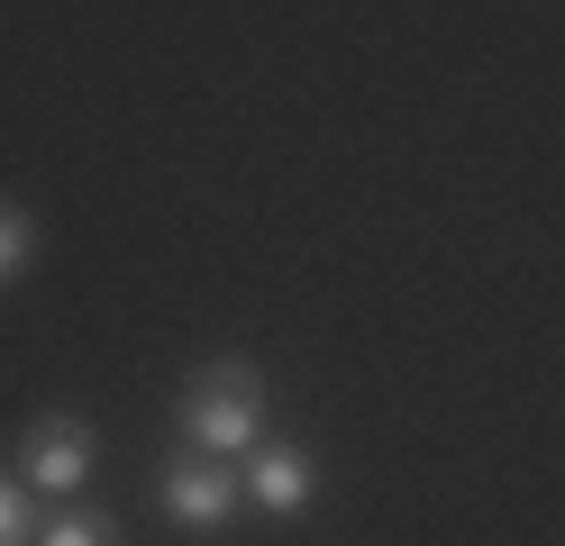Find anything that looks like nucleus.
<instances>
[{
  "instance_id": "nucleus-7",
  "label": "nucleus",
  "mask_w": 565,
  "mask_h": 546,
  "mask_svg": "<svg viewBox=\"0 0 565 546\" xmlns=\"http://www.w3.org/2000/svg\"><path fill=\"white\" fill-rule=\"evenodd\" d=\"M28 255H38V228H28V210H19V201H0V291L28 274Z\"/></svg>"
},
{
  "instance_id": "nucleus-4",
  "label": "nucleus",
  "mask_w": 565,
  "mask_h": 546,
  "mask_svg": "<svg viewBox=\"0 0 565 546\" xmlns=\"http://www.w3.org/2000/svg\"><path fill=\"white\" fill-rule=\"evenodd\" d=\"M320 501V456L310 447H246V510H265V520H301V510Z\"/></svg>"
},
{
  "instance_id": "nucleus-2",
  "label": "nucleus",
  "mask_w": 565,
  "mask_h": 546,
  "mask_svg": "<svg viewBox=\"0 0 565 546\" xmlns=\"http://www.w3.org/2000/svg\"><path fill=\"white\" fill-rule=\"evenodd\" d=\"M156 510H164L173 528H192V537H220V528H237V510H246V473L228 456L173 447L164 473H156Z\"/></svg>"
},
{
  "instance_id": "nucleus-1",
  "label": "nucleus",
  "mask_w": 565,
  "mask_h": 546,
  "mask_svg": "<svg viewBox=\"0 0 565 546\" xmlns=\"http://www.w3.org/2000/svg\"><path fill=\"white\" fill-rule=\"evenodd\" d=\"M173 437H183L192 456L265 447V374L246 355H210L201 374H183V392H173Z\"/></svg>"
},
{
  "instance_id": "nucleus-5",
  "label": "nucleus",
  "mask_w": 565,
  "mask_h": 546,
  "mask_svg": "<svg viewBox=\"0 0 565 546\" xmlns=\"http://www.w3.org/2000/svg\"><path fill=\"white\" fill-rule=\"evenodd\" d=\"M38 546H128V528L110 520V510H92V501H64L55 520L38 528Z\"/></svg>"
},
{
  "instance_id": "nucleus-6",
  "label": "nucleus",
  "mask_w": 565,
  "mask_h": 546,
  "mask_svg": "<svg viewBox=\"0 0 565 546\" xmlns=\"http://www.w3.org/2000/svg\"><path fill=\"white\" fill-rule=\"evenodd\" d=\"M38 528H46L38 520V492H28L19 464H10V473H0V546H38Z\"/></svg>"
},
{
  "instance_id": "nucleus-3",
  "label": "nucleus",
  "mask_w": 565,
  "mask_h": 546,
  "mask_svg": "<svg viewBox=\"0 0 565 546\" xmlns=\"http://www.w3.org/2000/svg\"><path fill=\"white\" fill-rule=\"evenodd\" d=\"M92 464H100V437H92V419L83 410H46V419H28V437H19V483L28 492H83L92 483Z\"/></svg>"
}]
</instances>
